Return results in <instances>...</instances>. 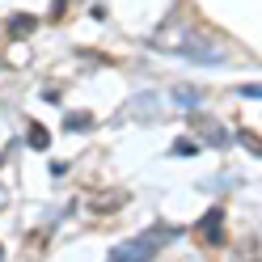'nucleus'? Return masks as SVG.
<instances>
[{
    "instance_id": "nucleus-12",
    "label": "nucleus",
    "mask_w": 262,
    "mask_h": 262,
    "mask_svg": "<svg viewBox=\"0 0 262 262\" xmlns=\"http://www.w3.org/2000/svg\"><path fill=\"white\" fill-rule=\"evenodd\" d=\"M0 262H5V245H0Z\"/></svg>"
},
{
    "instance_id": "nucleus-10",
    "label": "nucleus",
    "mask_w": 262,
    "mask_h": 262,
    "mask_svg": "<svg viewBox=\"0 0 262 262\" xmlns=\"http://www.w3.org/2000/svg\"><path fill=\"white\" fill-rule=\"evenodd\" d=\"M241 97H254V102H258V97H262V89H258V80H254V85H241Z\"/></svg>"
},
{
    "instance_id": "nucleus-1",
    "label": "nucleus",
    "mask_w": 262,
    "mask_h": 262,
    "mask_svg": "<svg viewBox=\"0 0 262 262\" xmlns=\"http://www.w3.org/2000/svg\"><path fill=\"white\" fill-rule=\"evenodd\" d=\"M157 51H173V55H186V59H199V63H224L228 51L216 47L203 30H173V34H161L152 38Z\"/></svg>"
},
{
    "instance_id": "nucleus-2",
    "label": "nucleus",
    "mask_w": 262,
    "mask_h": 262,
    "mask_svg": "<svg viewBox=\"0 0 262 262\" xmlns=\"http://www.w3.org/2000/svg\"><path fill=\"white\" fill-rule=\"evenodd\" d=\"M165 241V237H152V233H144L140 241H131V245H123V250H114V262H148L152 254H157V245Z\"/></svg>"
},
{
    "instance_id": "nucleus-9",
    "label": "nucleus",
    "mask_w": 262,
    "mask_h": 262,
    "mask_svg": "<svg viewBox=\"0 0 262 262\" xmlns=\"http://www.w3.org/2000/svg\"><path fill=\"white\" fill-rule=\"evenodd\" d=\"M241 144H245V148H250V152L258 157V140H254V131H241Z\"/></svg>"
},
{
    "instance_id": "nucleus-8",
    "label": "nucleus",
    "mask_w": 262,
    "mask_h": 262,
    "mask_svg": "<svg viewBox=\"0 0 262 262\" xmlns=\"http://www.w3.org/2000/svg\"><path fill=\"white\" fill-rule=\"evenodd\" d=\"M17 30H21V34H26V30H34V17H13V34H17Z\"/></svg>"
},
{
    "instance_id": "nucleus-4",
    "label": "nucleus",
    "mask_w": 262,
    "mask_h": 262,
    "mask_svg": "<svg viewBox=\"0 0 262 262\" xmlns=\"http://www.w3.org/2000/svg\"><path fill=\"white\" fill-rule=\"evenodd\" d=\"M199 97H203V93L194 89V85H178V89H173V102L182 106V110H194V106H199Z\"/></svg>"
},
{
    "instance_id": "nucleus-5",
    "label": "nucleus",
    "mask_w": 262,
    "mask_h": 262,
    "mask_svg": "<svg viewBox=\"0 0 262 262\" xmlns=\"http://www.w3.org/2000/svg\"><path fill=\"white\" fill-rule=\"evenodd\" d=\"M199 127L207 131V144H216V148H224V144H228V131H224V127H216V123H207V119H199Z\"/></svg>"
},
{
    "instance_id": "nucleus-11",
    "label": "nucleus",
    "mask_w": 262,
    "mask_h": 262,
    "mask_svg": "<svg viewBox=\"0 0 262 262\" xmlns=\"http://www.w3.org/2000/svg\"><path fill=\"white\" fill-rule=\"evenodd\" d=\"M173 152H178V157H182V152L190 157V152H194V144H190V140H178V144H173Z\"/></svg>"
},
{
    "instance_id": "nucleus-6",
    "label": "nucleus",
    "mask_w": 262,
    "mask_h": 262,
    "mask_svg": "<svg viewBox=\"0 0 262 262\" xmlns=\"http://www.w3.org/2000/svg\"><path fill=\"white\" fill-rule=\"evenodd\" d=\"M89 127H93L89 114H68V119H63V131H89Z\"/></svg>"
},
{
    "instance_id": "nucleus-3",
    "label": "nucleus",
    "mask_w": 262,
    "mask_h": 262,
    "mask_svg": "<svg viewBox=\"0 0 262 262\" xmlns=\"http://www.w3.org/2000/svg\"><path fill=\"white\" fill-rule=\"evenodd\" d=\"M220 228H224L220 207H207V211H203V220H199V233H203V241H211V245H216V241H220Z\"/></svg>"
},
{
    "instance_id": "nucleus-7",
    "label": "nucleus",
    "mask_w": 262,
    "mask_h": 262,
    "mask_svg": "<svg viewBox=\"0 0 262 262\" xmlns=\"http://www.w3.org/2000/svg\"><path fill=\"white\" fill-rule=\"evenodd\" d=\"M30 144H34V148H47V144H51L47 127H30Z\"/></svg>"
}]
</instances>
